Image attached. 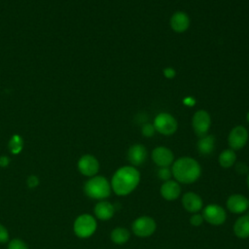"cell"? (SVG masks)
Instances as JSON below:
<instances>
[{
  "mask_svg": "<svg viewBox=\"0 0 249 249\" xmlns=\"http://www.w3.org/2000/svg\"><path fill=\"white\" fill-rule=\"evenodd\" d=\"M197 150L201 155L208 156L212 154L214 148H215V137L213 135H205L202 137H199V140L196 144Z\"/></svg>",
  "mask_w": 249,
  "mask_h": 249,
  "instance_id": "cell-19",
  "label": "cell"
},
{
  "mask_svg": "<svg viewBox=\"0 0 249 249\" xmlns=\"http://www.w3.org/2000/svg\"><path fill=\"white\" fill-rule=\"evenodd\" d=\"M181 187L177 181L167 180L160 186V195L166 200H174L179 197Z\"/></svg>",
  "mask_w": 249,
  "mask_h": 249,
  "instance_id": "cell-15",
  "label": "cell"
},
{
  "mask_svg": "<svg viewBox=\"0 0 249 249\" xmlns=\"http://www.w3.org/2000/svg\"><path fill=\"white\" fill-rule=\"evenodd\" d=\"M155 131H156V129H155V127H154V125H153L152 124H145L142 126V128H141L142 134H143L144 136H146V137H151V136H153L154 133H155Z\"/></svg>",
  "mask_w": 249,
  "mask_h": 249,
  "instance_id": "cell-24",
  "label": "cell"
},
{
  "mask_svg": "<svg viewBox=\"0 0 249 249\" xmlns=\"http://www.w3.org/2000/svg\"><path fill=\"white\" fill-rule=\"evenodd\" d=\"M203 219L213 226H220L227 219L226 210L218 204H208L202 210Z\"/></svg>",
  "mask_w": 249,
  "mask_h": 249,
  "instance_id": "cell-7",
  "label": "cell"
},
{
  "mask_svg": "<svg viewBox=\"0 0 249 249\" xmlns=\"http://www.w3.org/2000/svg\"><path fill=\"white\" fill-rule=\"evenodd\" d=\"M248 205H249V198H248Z\"/></svg>",
  "mask_w": 249,
  "mask_h": 249,
  "instance_id": "cell-35",
  "label": "cell"
},
{
  "mask_svg": "<svg viewBox=\"0 0 249 249\" xmlns=\"http://www.w3.org/2000/svg\"><path fill=\"white\" fill-rule=\"evenodd\" d=\"M129 231L125 228L118 227L111 231V240L119 245L124 244L129 239Z\"/></svg>",
  "mask_w": 249,
  "mask_h": 249,
  "instance_id": "cell-21",
  "label": "cell"
},
{
  "mask_svg": "<svg viewBox=\"0 0 249 249\" xmlns=\"http://www.w3.org/2000/svg\"><path fill=\"white\" fill-rule=\"evenodd\" d=\"M172 172L171 169H169V167H160V169L158 170V177L163 181L170 180Z\"/></svg>",
  "mask_w": 249,
  "mask_h": 249,
  "instance_id": "cell-23",
  "label": "cell"
},
{
  "mask_svg": "<svg viewBox=\"0 0 249 249\" xmlns=\"http://www.w3.org/2000/svg\"><path fill=\"white\" fill-rule=\"evenodd\" d=\"M235 171L239 174H245L249 171V167L244 162H237L235 164Z\"/></svg>",
  "mask_w": 249,
  "mask_h": 249,
  "instance_id": "cell-27",
  "label": "cell"
},
{
  "mask_svg": "<svg viewBox=\"0 0 249 249\" xmlns=\"http://www.w3.org/2000/svg\"><path fill=\"white\" fill-rule=\"evenodd\" d=\"M193 128L195 130V133L198 137H202L207 135V132L210 128L211 124V119L209 114L205 110H198L196 111L192 120Z\"/></svg>",
  "mask_w": 249,
  "mask_h": 249,
  "instance_id": "cell-8",
  "label": "cell"
},
{
  "mask_svg": "<svg viewBox=\"0 0 249 249\" xmlns=\"http://www.w3.org/2000/svg\"><path fill=\"white\" fill-rule=\"evenodd\" d=\"M248 198L240 194H233L227 199V208L231 213L240 214L248 209Z\"/></svg>",
  "mask_w": 249,
  "mask_h": 249,
  "instance_id": "cell-12",
  "label": "cell"
},
{
  "mask_svg": "<svg viewBox=\"0 0 249 249\" xmlns=\"http://www.w3.org/2000/svg\"><path fill=\"white\" fill-rule=\"evenodd\" d=\"M248 140V131L243 125L234 126L228 137V142L231 149L239 150L243 148Z\"/></svg>",
  "mask_w": 249,
  "mask_h": 249,
  "instance_id": "cell-9",
  "label": "cell"
},
{
  "mask_svg": "<svg viewBox=\"0 0 249 249\" xmlns=\"http://www.w3.org/2000/svg\"><path fill=\"white\" fill-rule=\"evenodd\" d=\"M219 164L224 168H229L235 163L236 154L232 149L224 150L219 156Z\"/></svg>",
  "mask_w": 249,
  "mask_h": 249,
  "instance_id": "cell-20",
  "label": "cell"
},
{
  "mask_svg": "<svg viewBox=\"0 0 249 249\" xmlns=\"http://www.w3.org/2000/svg\"><path fill=\"white\" fill-rule=\"evenodd\" d=\"M233 232L239 238L249 237V214L239 217L234 222Z\"/></svg>",
  "mask_w": 249,
  "mask_h": 249,
  "instance_id": "cell-18",
  "label": "cell"
},
{
  "mask_svg": "<svg viewBox=\"0 0 249 249\" xmlns=\"http://www.w3.org/2000/svg\"><path fill=\"white\" fill-rule=\"evenodd\" d=\"M115 213V207L108 201H100L94 206L95 216L103 221L109 220Z\"/></svg>",
  "mask_w": 249,
  "mask_h": 249,
  "instance_id": "cell-17",
  "label": "cell"
},
{
  "mask_svg": "<svg viewBox=\"0 0 249 249\" xmlns=\"http://www.w3.org/2000/svg\"><path fill=\"white\" fill-rule=\"evenodd\" d=\"M39 184V180L36 176H29L27 179V185L30 188H34Z\"/></svg>",
  "mask_w": 249,
  "mask_h": 249,
  "instance_id": "cell-30",
  "label": "cell"
},
{
  "mask_svg": "<svg viewBox=\"0 0 249 249\" xmlns=\"http://www.w3.org/2000/svg\"><path fill=\"white\" fill-rule=\"evenodd\" d=\"M203 221H204V219H203L202 215H200L198 213H194V215L190 219V223L194 227H199L203 223Z\"/></svg>",
  "mask_w": 249,
  "mask_h": 249,
  "instance_id": "cell-26",
  "label": "cell"
},
{
  "mask_svg": "<svg viewBox=\"0 0 249 249\" xmlns=\"http://www.w3.org/2000/svg\"><path fill=\"white\" fill-rule=\"evenodd\" d=\"M152 160L160 167H168L174 161V155L170 149L160 146L153 150Z\"/></svg>",
  "mask_w": 249,
  "mask_h": 249,
  "instance_id": "cell-10",
  "label": "cell"
},
{
  "mask_svg": "<svg viewBox=\"0 0 249 249\" xmlns=\"http://www.w3.org/2000/svg\"><path fill=\"white\" fill-rule=\"evenodd\" d=\"M78 168L82 174L86 176H93L98 172L99 162L93 156L85 155L79 160Z\"/></svg>",
  "mask_w": 249,
  "mask_h": 249,
  "instance_id": "cell-11",
  "label": "cell"
},
{
  "mask_svg": "<svg viewBox=\"0 0 249 249\" xmlns=\"http://www.w3.org/2000/svg\"><path fill=\"white\" fill-rule=\"evenodd\" d=\"M96 230L95 219L89 214H83L79 216L74 223V231L79 237H89Z\"/></svg>",
  "mask_w": 249,
  "mask_h": 249,
  "instance_id": "cell-5",
  "label": "cell"
},
{
  "mask_svg": "<svg viewBox=\"0 0 249 249\" xmlns=\"http://www.w3.org/2000/svg\"><path fill=\"white\" fill-rule=\"evenodd\" d=\"M247 186H248V188H249V174H248V176H247Z\"/></svg>",
  "mask_w": 249,
  "mask_h": 249,
  "instance_id": "cell-33",
  "label": "cell"
},
{
  "mask_svg": "<svg viewBox=\"0 0 249 249\" xmlns=\"http://www.w3.org/2000/svg\"><path fill=\"white\" fill-rule=\"evenodd\" d=\"M22 145L23 141L19 135H14L9 142V148L13 154H18L22 149Z\"/></svg>",
  "mask_w": 249,
  "mask_h": 249,
  "instance_id": "cell-22",
  "label": "cell"
},
{
  "mask_svg": "<svg viewBox=\"0 0 249 249\" xmlns=\"http://www.w3.org/2000/svg\"><path fill=\"white\" fill-rule=\"evenodd\" d=\"M247 120H248V122H249V113L247 114Z\"/></svg>",
  "mask_w": 249,
  "mask_h": 249,
  "instance_id": "cell-34",
  "label": "cell"
},
{
  "mask_svg": "<svg viewBox=\"0 0 249 249\" xmlns=\"http://www.w3.org/2000/svg\"><path fill=\"white\" fill-rule=\"evenodd\" d=\"M8 238H9L8 231L2 225H0V242L4 243L8 240Z\"/></svg>",
  "mask_w": 249,
  "mask_h": 249,
  "instance_id": "cell-28",
  "label": "cell"
},
{
  "mask_svg": "<svg viewBox=\"0 0 249 249\" xmlns=\"http://www.w3.org/2000/svg\"><path fill=\"white\" fill-rule=\"evenodd\" d=\"M170 26L175 32H185L190 26V18L186 13L178 11L172 15L170 18Z\"/></svg>",
  "mask_w": 249,
  "mask_h": 249,
  "instance_id": "cell-16",
  "label": "cell"
},
{
  "mask_svg": "<svg viewBox=\"0 0 249 249\" xmlns=\"http://www.w3.org/2000/svg\"><path fill=\"white\" fill-rule=\"evenodd\" d=\"M140 181L139 171L132 165L122 166L114 173L111 188L118 196L129 195L138 186Z\"/></svg>",
  "mask_w": 249,
  "mask_h": 249,
  "instance_id": "cell-1",
  "label": "cell"
},
{
  "mask_svg": "<svg viewBox=\"0 0 249 249\" xmlns=\"http://www.w3.org/2000/svg\"><path fill=\"white\" fill-rule=\"evenodd\" d=\"M147 158V150L142 144H133L129 147L127 151V160L128 161L134 165L142 164Z\"/></svg>",
  "mask_w": 249,
  "mask_h": 249,
  "instance_id": "cell-14",
  "label": "cell"
},
{
  "mask_svg": "<svg viewBox=\"0 0 249 249\" xmlns=\"http://www.w3.org/2000/svg\"><path fill=\"white\" fill-rule=\"evenodd\" d=\"M171 172L172 176L178 182L183 184H192L199 178L201 174V167L195 159L183 157L173 161Z\"/></svg>",
  "mask_w": 249,
  "mask_h": 249,
  "instance_id": "cell-2",
  "label": "cell"
},
{
  "mask_svg": "<svg viewBox=\"0 0 249 249\" xmlns=\"http://www.w3.org/2000/svg\"><path fill=\"white\" fill-rule=\"evenodd\" d=\"M9 161H10V160L8 157H6V156L0 157V166H3V167L7 166L9 164Z\"/></svg>",
  "mask_w": 249,
  "mask_h": 249,
  "instance_id": "cell-32",
  "label": "cell"
},
{
  "mask_svg": "<svg viewBox=\"0 0 249 249\" xmlns=\"http://www.w3.org/2000/svg\"><path fill=\"white\" fill-rule=\"evenodd\" d=\"M184 104H186L187 106H193L196 103V100L192 97V96H188L183 100Z\"/></svg>",
  "mask_w": 249,
  "mask_h": 249,
  "instance_id": "cell-31",
  "label": "cell"
},
{
  "mask_svg": "<svg viewBox=\"0 0 249 249\" xmlns=\"http://www.w3.org/2000/svg\"><path fill=\"white\" fill-rule=\"evenodd\" d=\"M8 249H27V246L20 239H14L9 243Z\"/></svg>",
  "mask_w": 249,
  "mask_h": 249,
  "instance_id": "cell-25",
  "label": "cell"
},
{
  "mask_svg": "<svg viewBox=\"0 0 249 249\" xmlns=\"http://www.w3.org/2000/svg\"><path fill=\"white\" fill-rule=\"evenodd\" d=\"M131 229L135 235L139 237H148L155 232L157 224L152 217L141 216L133 221Z\"/></svg>",
  "mask_w": 249,
  "mask_h": 249,
  "instance_id": "cell-6",
  "label": "cell"
},
{
  "mask_svg": "<svg viewBox=\"0 0 249 249\" xmlns=\"http://www.w3.org/2000/svg\"><path fill=\"white\" fill-rule=\"evenodd\" d=\"M85 193L94 199H103L110 196L111 185L103 176H94L85 184Z\"/></svg>",
  "mask_w": 249,
  "mask_h": 249,
  "instance_id": "cell-3",
  "label": "cell"
},
{
  "mask_svg": "<svg viewBox=\"0 0 249 249\" xmlns=\"http://www.w3.org/2000/svg\"><path fill=\"white\" fill-rule=\"evenodd\" d=\"M182 205L188 212L197 213L199 210L202 209L203 202L201 197L197 194L194 192H188L183 195Z\"/></svg>",
  "mask_w": 249,
  "mask_h": 249,
  "instance_id": "cell-13",
  "label": "cell"
},
{
  "mask_svg": "<svg viewBox=\"0 0 249 249\" xmlns=\"http://www.w3.org/2000/svg\"><path fill=\"white\" fill-rule=\"evenodd\" d=\"M163 75H164V77L167 78V79H172V78L175 77L176 72H175V70H174L173 68H171V67H166V68H164V70H163Z\"/></svg>",
  "mask_w": 249,
  "mask_h": 249,
  "instance_id": "cell-29",
  "label": "cell"
},
{
  "mask_svg": "<svg viewBox=\"0 0 249 249\" xmlns=\"http://www.w3.org/2000/svg\"><path fill=\"white\" fill-rule=\"evenodd\" d=\"M155 129L163 135L173 134L178 127L177 121L169 113H160L156 116L153 124Z\"/></svg>",
  "mask_w": 249,
  "mask_h": 249,
  "instance_id": "cell-4",
  "label": "cell"
}]
</instances>
